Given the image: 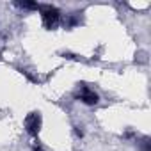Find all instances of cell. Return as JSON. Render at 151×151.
<instances>
[{
  "label": "cell",
  "mask_w": 151,
  "mask_h": 151,
  "mask_svg": "<svg viewBox=\"0 0 151 151\" xmlns=\"http://www.w3.org/2000/svg\"><path fill=\"white\" fill-rule=\"evenodd\" d=\"M37 11L41 13L43 25H45L48 30H52V29H55V27L59 25V22H60V11H59L55 6H50V4L41 6V4H39V9H37Z\"/></svg>",
  "instance_id": "1"
},
{
  "label": "cell",
  "mask_w": 151,
  "mask_h": 151,
  "mask_svg": "<svg viewBox=\"0 0 151 151\" xmlns=\"http://www.w3.org/2000/svg\"><path fill=\"white\" fill-rule=\"evenodd\" d=\"M41 124H43V119H41V114L39 112H30L25 117V130H27V133L30 137H37L39 135Z\"/></svg>",
  "instance_id": "2"
},
{
  "label": "cell",
  "mask_w": 151,
  "mask_h": 151,
  "mask_svg": "<svg viewBox=\"0 0 151 151\" xmlns=\"http://www.w3.org/2000/svg\"><path fill=\"white\" fill-rule=\"evenodd\" d=\"M78 98H80V101H82V103H86V105H89V107H94V105L100 101L98 93H94V91H93V89H89V87H82V91H80Z\"/></svg>",
  "instance_id": "3"
},
{
  "label": "cell",
  "mask_w": 151,
  "mask_h": 151,
  "mask_svg": "<svg viewBox=\"0 0 151 151\" xmlns=\"http://www.w3.org/2000/svg\"><path fill=\"white\" fill-rule=\"evenodd\" d=\"M16 6L22 7V9H29V11H37L39 9V4H36V2H16Z\"/></svg>",
  "instance_id": "4"
},
{
  "label": "cell",
  "mask_w": 151,
  "mask_h": 151,
  "mask_svg": "<svg viewBox=\"0 0 151 151\" xmlns=\"http://www.w3.org/2000/svg\"><path fill=\"white\" fill-rule=\"evenodd\" d=\"M140 149H142V151H151V142H149V139H144V140L140 142Z\"/></svg>",
  "instance_id": "5"
},
{
  "label": "cell",
  "mask_w": 151,
  "mask_h": 151,
  "mask_svg": "<svg viewBox=\"0 0 151 151\" xmlns=\"http://www.w3.org/2000/svg\"><path fill=\"white\" fill-rule=\"evenodd\" d=\"M34 151H43V147L41 146H34Z\"/></svg>",
  "instance_id": "6"
}]
</instances>
